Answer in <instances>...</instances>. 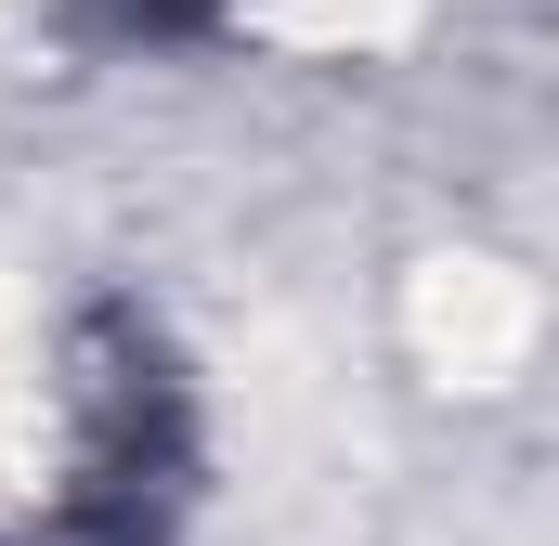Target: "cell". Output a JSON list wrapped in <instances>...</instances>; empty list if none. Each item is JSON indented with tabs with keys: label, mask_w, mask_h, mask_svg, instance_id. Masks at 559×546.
Returning a JSON list of instances; mask_svg holds the SVG:
<instances>
[{
	"label": "cell",
	"mask_w": 559,
	"mask_h": 546,
	"mask_svg": "<svg viewBox=\"0 0 559 546\" xmlns=\"http://www.w3.org/2000/svg\"><path fill=\"white\" fill-rule=\"evenodd\" d=\"M105 13H118V26H195L209 0H105Z\"/></svg>",
	"instance_id": "cell-1"
}]
</instances>
